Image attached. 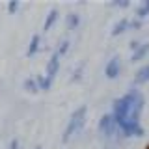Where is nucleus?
Masks as SVG:
<instances>
[{"label":"nucleus","mask_w":149,"mask_h":149,"mask_svg":"<svg viewBox=\"0 0 149 149\" xmlns=\"http://www.w3.org/2000/svg\"><path fill=\"white\" fill-rule=\"evenodd\" d=\"M34 149H43V146H36V147H34Z\"/></svg>","instance_id":"22"},{"label":"nucleus","mask_w":149,"mask_h":149,"mask_svg":"<svg viewBox=\"0 0 149 149\" xmlns=\"http://www.w3.org/2000/svg\"><path fill=\"white\" fill-rule=\"evenodd\" d=\"M37 84H39V90L41 91H49L50 88H52V80H50L49 77H45V74H37Z\"/></svg>","instance_id":"15"},{"label":"nucleus","mask_w":149,"mask_h":149,"mask_svg":"<svg viewBox=\"0 0 149 149\" xmlns=\"http://www.w3.org/2000/svg\"><path fill=\"white\" fill-rule=\"evenodd\" d=\"M147 56H149V43L147 41H142L138 49L130 52V63H140V62H143Z\"/></svg>","instance_id":"8"},{"label":"nucleus","mask_w":149,"mask_h":149,"mask_svg":"<svg viewBox=\"0 0 149 149\" xmlns=\"http://www.w3.org/2000/svg\"><path fill=\"white\" fill-rule=\"evenodd\" d=\"M86 123H88V106L80 104L69 116L67 125H65V129L62 132V143H69L77 134H80L84 130V127H86Z\"/></svg>","instance_id":"2"},{"label":"nucleus","mask_w":149,"mask_h":149,"mask_svg":"<svg viewBox=\"0 0 149 149\" xmlns=\"http://www.w3.org/2000/svg\"><path fill=\"white\" fill-rule=\"evenodd\" d=\"M134 17H136L138 21H142V22H143V19H147V17H149V0H143V2H140V4H138Z\"/></svg>","instance_id":"13"},{"label":"nucleus","mask_w":149,"mask_h":149,"mask_svg":"<svg viewBox=\"0 0 149 149\" xmlns=\"http://www.w3.org/2000/svg\"><path fill=\"white\" fill-rule=\"evenodd\" d=\"M58 19H60V11H58V8L49 9V13H47V17H45V21H43V32L52 30L54 24L58 22Z\"/></svg>","instance_id":"9"},{"label":"nucleus","mask_w":149,"mask_h":149,"mask_svg":"<svg viewBox=\"0 0 149 149\" xmlns=\"http://www.w3.org/2000/svg\"><path fill=\"white\" fill-rule=\"evenodd\" d=\"M97 130H99L102 142L106 143V147H108L110 143H116L121 138L119 127H118V123H116L114 116H112L110 112H106V114H102L99 118V121H97Z\"/></svg>","instance_id":"3"},{"label":"nucleus","mask_w":149,"mask_h":149,"mask_svg":"<svg viewBox=\"0 0 149 149\" xmlns=\"http://www.w3.org/2000/svg\"><path fill=\"white\" fill-rule=\"evenodd\" d=\"M19 9H21V2H19V0H11V2L8 4V11L11 13V15H13V13H17Z\"/></svg>","instance_id":"18"},{"label":"nucleus","mask_w":149,"mask_h":149,"mask_svg":"<svg viewBox=\"0 0 149 149\" xmlns=\"http://www.w3.org/2000/svg\"><path fill=\"white\" fill-rule=\"evenodd\" d=\"M121 71H123V63H121V58L118 54H114L112 58L106 60V63H104V77L108 78V80H118Z\"/></svg>","instance_id":"4"},{"label":"nucleus","mask_w":149,"mask_h":149,"mask_svg":"<svg viewBox=\"0 0 149 149\" xmlns=\"http://www.w3.org/2000/svg\"><path fill=\"white\" fill-rule=\"evenodd\" d=\"M147 82H149V63H143L136 69V73L132 77V84H134V88H140Z\"/></svg>","instance_id":"7"},{"label":"nucleus","mask_w":149,"mask_h":149,"mask_svg":"<svg viewBox=\"0 0 149 149\" xmlns=\"http://www.w3.org/2000/svg\"><path fill=\"white\" fill-rule=\"evenodd\" d=\"M60 69H62V58L56 52H52L49 56V60H47V65H45V77H49L54 82V78L58 77Z\"/></svg>","instance_id":"5"},{"label":"nucleus","mask_w":149,"mask_h":149,"mask_svg":"<svg viewBox=\"0 0 149 149\" xmlns=\"http://www.w3.org/2000/svg\"><path fill=\"white\" fill-rule=\"evenodd\" d=\"M125 32H130V17L118 19V21L114 22V26H112V30H110V36L112 37H119V36H123Z\"/></svg>","instance_id":"6"},{"label":"nucleus","mask_w":149,"mask_h":149,"mask_svg":"<svg viewBox=\"0 0 149 149\" xmlns=\"http://www.w3.org/2000/svg\"><path fill=\"white\" fill-rule=\"evenodd\" d=\"M82 73H84V63L78 65V67L74 69V73H73V77H71V82H80L82 80Z\"/></svg>","instance_id":"17"},{"label":"nucleus","mask_w":149,"mask_h":149,"mask_svg":"<svg viewBox=\"0 0 149 149\" xmlns=\"http://www.w3.org/2000/svg\"><path fill=\"white\" fill-rule=\"evenodd\" d=\"M142 28V21H138L136 17H130V30H140Z\"/></svg>","instance_id":"19"},{"label":"nucleus","mask_w":149,"mask_h":149,"mask_svg":"<svg viewBox=\"0 0 149 149\" xmlns=\"http://www.w3.org/2000/svg\"><path fill=\"white\" fill-rule=\"evenodd\" d=\"M8 149H21V140H19V138H11Z\"/></svg>","instance_id":"20"},{"label":"nucleus","mask_w":149,"mask_h":149,"mask_svg":"<svg viewBox=\"0 0 149 149\" xmlns=\"http://www.w3.org/2000/svg\"><path fill=\"white\" fill-rule=\"evenodd\" d=\"M140 43H142V41H138V39H132L129 43V49H130V52H132V50H136L138 47H140Z\"/></svg>","instance_id":"21"},{"label":"nucleus","mask_w":149,"mask_h":149,"mask_svg":"<svg viewBox=\"0 0 149 149\" xmlns=\"http://www.w3.org/2000/svg\"><path fill=\"white\" fill-rule=\"evenodd\" d=\"M108 6H110V8H119V9H127V8H130V0H116V2H110Z\"/></svg>","instance_id":"16"},{"label":"nucleus","mask_w":149,"mask_h":149,"mask_svg":"<svg viewBox=\"0 0 149 149\" xmlns=\"http://www.w3.org/2000/svg\"><path fill=\"white\" fill-rule=\"evenodd\" d=\"M39 50H41V34H34L30 37V43H28L26 56L28 58H34V56H37Z\"/></svg>","instance_id":"10"},{"label":"nucleus","mask_w":149,"mask_h":149,"mask_svg":"<svg viewBox=\"0 0 149 149\" xmlns=\"http://www.w3.org/2000/svg\"><path fill=\"white\" fill-rule=\"evenodd\" d=\"M82 24V17H80V13H77V11H71V13H67L65 15V26H67V30H78Z\"/></svg>","instance_id":"11"},{"label":"nucleus","mask_w":149,"mask_h":149,"mask_svg":"<svg viewBox=\"0 0 149 149\" xmlns=\"http://www.w3.org/2000/svg\"><path fill=\"white\" fill-rule=\"evenodd\" d=\"M22 90H24L26 93H34V95L41 91L36 77H28V78H24V82H22Z\"/></svg>","instance_id":"12"},{"label":"nucleus","mask_w":149,"mask_h":149,"mask_svg":"<svg viewBox=\"0 0 149 149\" xmlns=\"http://www.w3.org/2000/svg\"><path fill=\"white\" fill-rule=\"evenodd\" d=\"M69 49H71V41L69 39H62L58 45H56V49H54V52L60 56V58H63L65 54L69 52Z\"/></svg>","instance_id":"14"},{"label":"nucleus","mask_w":149,"mask_h":149,"mask_svg":"<svg viewBox=\"0 0 149 149\" xmlns=\"http://www.w3.org/2000/svg\"><path fill=\"white\" fill-rule=\"evenodd\" d=\"M146 110V95L140 88H130L119 95L112 102L110 114L114 116L116 123L119 127L121 138H142L146 134V129L142 125V114Z\"/></svg>","instance_id":"1"}]
</instances>
